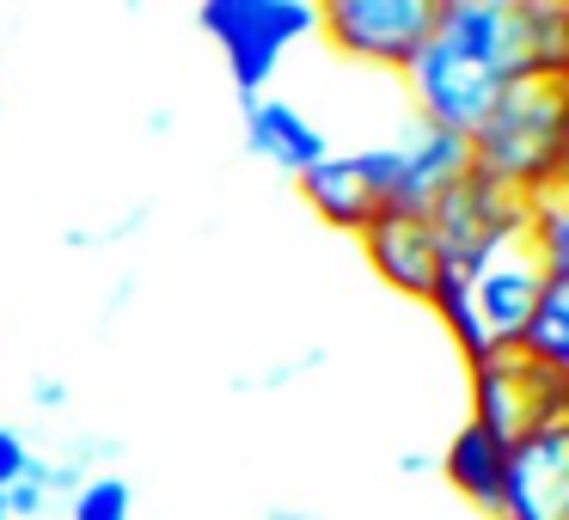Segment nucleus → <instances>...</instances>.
<instances>
[{"label":"nucleus","instance_id":"obj_17","mask_svg":"<svg viewBox=\"0 0 569 520\" xmlns=\"http://www.w3.org/2000/svg\"><path fill=\"white\" fill-rule=\"evenodd\" d=\"M520 251H527L545 276H569V209H563V197L532 202V221H527Z\"/></svg>","mask_w":569,"mask_h":520},{"label":"nucleus","instance_id":"obj_18","mask_svg":"<svg viewBox=\"0 0 569 520\" xmlns=\"http://www.w3.org/2000/svg\"><path fill=\"white\" fill-rule=\"evenodd\" d=\"M136 514V483L117 471H92L74 496H68V520H129Z\"/></svg>","mask_w":569,"mask_h":520},{"label":"nucleus","instance_id":"obj_4","mask_svg":"<svg viewBox=\"0 0 569 520\" xmlns=\"http://www.w3.org/2000/svg\"><path fill=\"white\" fill-rule=\"evenodd\" d=\"M197 26L227 56L239 99H258L282 68V56L319 31V7H307V0H202Z\"/></svg>","mask_w":569,"mask_h":520},{"label":"nucleus","instance_id":"obj_21","mask_svg":"<svg viewBox=\"0 0 569 520\" xmlns=\"http://www.w3.org/2000/svg\"><path fill=\"white\" fill-rule=\"evenodd\" d=\"M435 459L429 453H398V471H405V478H422V471H429Z\"/></svg>","mask_w":569,"mask_h":520},{"label":"nucleus","instance_id":"obj_2","mask_svg":"<svg viewBox=\"0 0 569 520\" xmlns=\"http://www.w3.org/2000/svg\"><path fill=\"white\" fill-rule=\"evenodd\" d=\"M466 153L483 178L508 184L527 202L563 197V184H569V80L508 87L490 104V117L466 136Z\"/></svg>","mask_w":569,"mask_h":520},{"label":"nucleus","instance_id":"obj_7","mask_svg":"<svg viewBox=\"0 0 569 520\" xmlns=\"http://www.w3.org/2000/svg\"><path fill=\"white\" fill-rule=\"evenodd\" d=\"M392 148H356V153H325L312 172H300V202H307L312 214H319L325 227H337V233H361V227L373 221V214L386 209V197H392Z\"/></svg>","mask_w":569,"mask_h":520},{"label":"nucleus","instance_id":"obj_6","mask_svg":"<svg viewBox=\"0 0 569 520\" xmlns=\"http://www.w3.org/2000/svg\"><path fill=\"white\" fill-rule=\"evenodd\" d=\"M435 26V0H325L319 31L337 56L405 74Z\"/></svg>","mask_w":569,"mask_h":520},{"label":"nucleus","instance_id":"obj_3","mask_svg":"<svg viewBox=\"0 0 569 520\" xmlns=\"http://www.w3.org/2000/svg\"><path fill=\"white\" fill-rule=\"evenodd\" d=\"M527 221H532V202L515 197L508 184H496V178H483L478 166H466L429 209V233L441 246V263L459 282H471L496 258H508L527 239Z\"/></svg>","mask_w":569,"mask_h":520},{"label":"nucleus","instance_id":"obj_5","mask_svg":"<svg viewBox=\"0 0 569 520\" xmlns=\"http://www.w3.org/2000/svg\"><path fill=\"white\" fill-rule=\"evenodd\" d=\"M471 422H483L508 447L557 429L569 422V373H551L527 356H490L483 368H471Z\"/></svg>","mask_w":569,"mask_h":520},{"label":"nucleus","instance_id":"obj_16","mask_svg":"<svg viewBox=\"0 0 569 520\" xmlns=\"http://www.w3.org/2000/svg\"><path fill=\"white\" fill-rule=\"evenodd\" d=\"M429 307L441 312V324L453 331V343H459V356H466V368H483V361L496 356V349H490V337H483V324H478V312H471V294H466V282H459L453 270H447L441 282H435Z\"/></svg>","mask_w":569,"mask_h":520},{"label":"nucleus","instance_id":"obj_9","mask_svg":"<svg viewBox=\"0 0 569 520\" xmlns=\"http://www.w3.org/2000/svg\"><path fill=\"white\" fill-rule=\"evenodd\" d=\"M356 246H361V258H368V270L380 276L392 294L422 300V307H429L435 282L447 276L441 246H435V233H429V214H373L356 233Z\"/></svg>","mask_w":569,"mask_h":520},{"label":"nucleus","instance_id":"obj_14","mask_svg":"<svg viewBox=\"0 0 569 520\" xmlns=\"http://www.w3.org/2000/svg\"><path fill=\"white\" fill-rule=\"evenodd\" d=\"M441 471L466 502H478L496 514V502H502V471H508V441H496L483 422L466 417L459 434L447 441V453H441Z\"/></svg>","mask_w":569,"mask_h":520},{"label":"nucleus","instance_id":"obj_20","mask_svg":"<svg viewBox=\"0 0 569 520\" xmlns=\"http://www.w3.org/2000/svg\"><path fill=\"white\" fill-rule=\"evenodd\" d=\"M31 404H38V410H62V404H68V386L50 373V380H38V386H31Z\"/></svg>","mask_w":569,"mask_h":520},{"label":"nucleus","instance_id":"obj_1","mask_svg":"<svg viewBox=\"0 0 569 520\" xmlns=\"http://www.w3.org/2000/svg\"><path fill=\"white\" fill-rule=\"evenodd\" d=\"M417 117L447 136H471L502 99L508 56H502V26H496V0H435V26L422 38L417 62L405 68Z\"/></svg>","mask_w":569,"mask_h":520},{"label":"nucleus","instance_id":"obj_22","mask_svg":"<svg viewBox=\"0 0 569 520\" xmlns=\"http://www.w3.org/2000/svg\"><path fill=\"white\" fill-rule=\"evenodd\" d=\"M270 520H312V514H300V508H270Z\"/></svg>","mask_w":569,"mask_h":520},{"label":"nucleus","instance_id":"obj_12","mask_svg":"<svg viewBox=\"0 0 569 520\" xmlns=\"http://www.w3.org/2000/svg\"><path fill=\"white\" fill-rule=\"evenodd\" d=\"M545 288V270L527 258V251H508V258H496L483 276H471L466 294H471V312H478L483 337H490L496 356H508V349L520 343V331H527L532 319V300H539Z\"/></svg>","mask_w":569,"mask_h":520},{"label":"nucleus","instance_id":"obj_15","mask_svg":"<svg viewBox=\"0 0 569 520\" xmlns=\"http://www.w3.org/2000/svg\"><path fill=\"white\" fill-rule=\"evenodd\" d=\"M508 356H527L551 373H569V276H545L527 331H520V343Z\"/></svg>","mask_w":569,"mask_h":520},{"label":"nucleus","instance_id":"obj_8","mask_svg":"<svg viewBox=\"0 0 569 520\" xmlns=\"http://www.w3.org/2000/svg\"><path fill=\"white\" fill-rule=\"evenodd\" d=\"M496 514L502 520H569V422L508 447Z\"/></svg>","mask_w":569,"mask_h":520},{"label":"nucleus","instance_id":"obj_10","mask_svg":"<svg viewBox=\"0 0 569 520\" xmlns=\"http://www.w3.org/2000/svg\"><path fill=\"white\" fill-rule=\"evenodd\" d=\"M508 80H569V7L563 0H496Z\"/></svg>","mask_w":569,"mask_h":520},{"label":"nucleus","instance_id":"obj_13","mask_svg":"<svg viewBox=\"0 0 569 520\" xmlns=\"http://www.w3.org/2000/svg\"><path fill=\"white\" fill-rule=\"evenodd\" d=\"M239 104H246V148L258 153L263 166H276V172L300 178V172H312V166L331 153L325 129L307 123V117H300L288 99H270V92H258V99H239Z\"/></svg>","mask_w":569,"mask_h":520},{"label":"nucleus","instance_id":"obj_23","mask_svg":"<svg viewBox=\"0 0 569 520\" xmlns=\"http://www.w3.org/2000/svg\"><path fill=\"white\" fill-rule=\"evenodd\" d=\"M0 520H13V514H7V496H0Z\"/></svg>","mask_w":569,"mask_h":520},{"label":"nucleus","instance_id":"obj_11","mask_svg":"<svg viewBox=\"0 0 569 520\" xmlns=\"http://www.w3.org/2000/svg\"><path fill=\"white\" fill-rule=\"evenodd\" d=\"M392 160H398V172H392V197H386L380 214H429L435 197L471 166V153H466V136H447V129L417 117L392 141Z\"/></svg>","mask_w":569,"mask_h":520},{"label":"nucleus","instance_id":"obj_19","mask_svg":"<svg viewBox=\"0 0 569 520\" xmlns=\"http://www.w3.org/2000/svg\"><path fill=\"white\" fill-rule=\"evenodd\" d=\"M26 466H31V447H26V434L0 422V490H13V483L26 478Z\"/></svg>","mask_w":569,"mask_h":520}]
</instances>
